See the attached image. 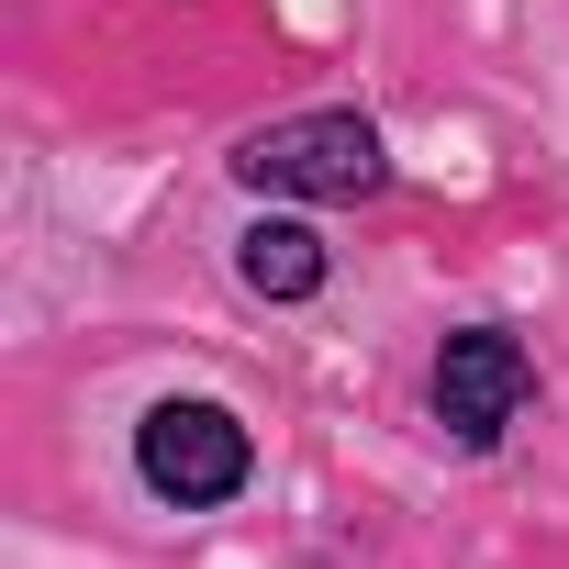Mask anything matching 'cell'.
I'll list each match as a JSON object with an SVG mask.
<instances>
[{
    "label": "cell",
    "mask_w": 569,
    "mask_h": 569,
    "mask_svg": "<svg viewBox=\"0 0 569 569\" xmlns=\"http://www.w3.org/2000/svg\"><path fill=\"white\" fill-rule=\"evenodd\" d=\"M134 469L168 513H223L246 480H257V436L223 413V402H157L134 425Z\"/></svg>",
    "instance_id": "7a4b0ae2"
},
{
    "label": "cell",
    "mask_w": 569,
    "mask_h": 569,
    "mask_svg": "<svg viewBox=\"0 0 569 569\" xmlns=\"http://www.w3.org/2000/svg\"><path fill=\"white\" fill-rule=\"evenodd\" d=\"M234 279L257 302H313L325 291V234L302 223V212H257L246 234H234Z\"/></svg>",
    "instance_id": "277c9868"
},
{
    "label": "cell",
    "mask_w": 569,
    "mask_h": 569,
    "mask_svg": "<svg viewBox=\"0 0 569 569\" xmlns=\"http://www.w3.org/2000/svg\"><path fill=\"white\" fill-rule=\"evenodd\" d=\"M425 402H436V436H447V447L491 458V447L513 436V413L536 402V358H525L502 325H458V336L436 347V380H425Z\"/></svg>",
    "instance_id": "3957f363"
},
{
    "label": "cell",
    "mask_w": 569,
    "mask_h": 569,
    "mask_svg": "<svg viewBox=\"0 0 569 569\" xmlns=\"http://www.w3.org/2000/svg\"><path fill=\"white\" fill-rule=\"evenodd\" d=\"M234 179L257 201H380L391 190V146L369 112H279L234 146Z\"/></svg>",
    "instance_id": "6da1fadb"
}]
</instances>
